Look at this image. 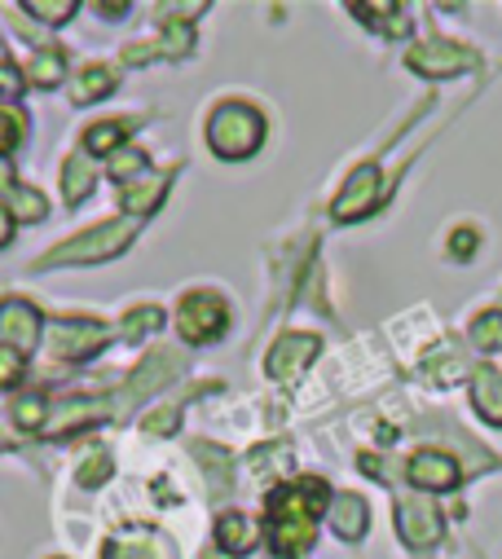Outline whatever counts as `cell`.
<instances>
[{
  "label": "cell",
  "instance_id": "6da1fadb",
  "mask_svg": "<svg viewBox=\"0 0 502 559\" xmlns=\"http://www.w3.org/2000/svg\"><path fill=\"white\" fill-rule=\"evenodd\" d=\"M331 507L322 480H291L270 493V542L274 555H304L318 537V515Z\"/></svg>",
  "mask_w": 502,
  "mask_h": 559
},
{
  "label": "cell",
  "instance_id": "7a4b0ae2",
  "mask_svg": "<svg viewBox=\"0 0 502 559\" xmlns=\"http://www.w3.org/2000/svg\"><path fill=\"white\" fill-rule=\"evenodd\" d=\"M138 216H119V221H101L93 229H84L80 238L53 247L36 269H67V264H101V260H115L123 255L133 242H138Z\"/></svg>",
  "mask_w": 502,
  "mask_h": 559
},
{
  "label": "cell",
  "instance_id": "3957f363",
  "mask_svg": "<svg viewBox=\"0 0 502 559\" xmlns=\"http://www.w3.org/2000/svg\"><path fill=\"white\" fill-rule=\"evenodd\" d=\"M265 142V119L256 106L247 102H220L207 119V146L216 151V159H251Z\"/></svg>",
  "mask_w": 502,
  "mask_h": 559
},
{
  "label": "cell",
  "instance_id": "277c9868",
  "mask_svg": "<svg viewBox=\"0 0 502 559\" xmlns=\"http://www.w3.org/2000/svg\"><path fill=\"white\" fill-rule=\"evenodd\" d=\"M177 331L186 344H216L229 331V309L212 292H190L177 309Z\"/></svg>",
  "mask_w": 502,
  "mask_h": 559
},
{
  "label": "cell",
  "instance_id": "5b68a950",
  "mask_svg": "<svg viewBox=\"0 0 502 559\" xmlns=\"http://www.w3.org/2000/svg\"><path fill=\"white\" fill-rule=\"evenodd\" d=\"M49 348H53V357L88 361L106 348V326L93 322V318H62V322L49 326Z\"/></svg>",
  "mask_w": 502,
  "mask_h": 559
},
{
  "label": "cell",
  "instance_id": "8992f818",
  "mask_svg": "<svg viewBox=\"0 0 502 559\" xmlns=\"http://www.w3.org/2000/svg\"><path fill=\"white\" fill-rule=\"evenodd\" d=\"M177 370H181V357H177V353H168V348H155V353L138 366V374L110 396V405H119V409H123V405L146 401V396H151V392H159L168 379H177Z\"/></svg>",
  "mask_w": 502,
  "mask_h": 559
},
{
  "label": "cell",
  "instance_id": "52a82bcc",
  "mask_svg": "<svg viewBox=\"0 0 502 559\" xmlns=\"http://www.w3.org/2000/svg\"><path fill=\"white\" fill-rule=\"evenodd\" d=\"M410 71L428 75V80H450V75H467L476 67V53H467L463 45H450V40H428V45H415L406 53Z\"/></svg>",
  "mask_w": 502,
  "mask_h": 559
},
{
  "label": "cell",
  "instance_id": "ba28073f",
  "mask_svg": "<svg viewBox=\"0 0 502 559\" xmlns=\"http://www.w3.org/2000/svg\"><path fill=\"white\" fill-rule=\"evenodd\" d=\"M101 559H177V546L159 528L129 524L101 546Z\"/></svg>",
  "mask_w": 502,
  "mask_h": 559
},
{
  "label": "cell",
  "instance_id": "9c48e42d",
  "mask_svg": "<svg viewBox=\"0 0 502 559\" xmlns=\"http://www.w3.org/2000/svg\"><path fill=\"white\" fill-rule=\"evenodd\" d=\"M374 207H380V168L361 164V168H352V177L344 181L339 199L331 203V216L335 221H361Z\"/></svg>",
  "mask_w": 502,
  "mask_h": 559
},
{
  "label": "cell",
  "instance_id": "30bf717a",
  "mask_svg": "<svg viewBox=\"0 0 502 559\" xmlns=\"http://www.w3.org/2000/svg\"><path fill=\"white\" fill-rule=\"evenodd\" d=\"M36 340H40V313H36V305H27L19 296L0 300V344L19 348L27 357L36 348Z\"/></svg>",
  "mask_w": 502,
  "mask_h": 559
},
{
  "label": "cell",
  "instance_id": "8fae6325",
  "mask_svg": "<svg viewBox=\"0 0 502 559\" xmlns=\"http://www.w3.org/2000/svg\"><path fill=\"white\" fill-rule=\"evenodd\" d=\"M441 528H445V524H441V515H437L432 502H423V498H406V502H397V533H402L406 546L428 550V546L441 542Z\"/></svg>",
  "mask_w": 502,
  "mask_h": 559
},
{
  "label": "cell",
  "instance_id": "7c38bea8",
  "mask_svg": "<svg viewBox=\"0 0 502 559\" xmlns=\"http://www.w3.org/2000/svg\"><path fill=\"white\" fill-rule=\"evenodd\" d=\"M318 348H322L318 335H283V340L270 348L265 370H270L274 379H296V374L318 357Z\"/></svg>",
  "mask_w": 502,
  "mask_h": 559
},
{
  "label": "cell",
  "instance_id": "4fadbf2b",
  "mask_svg": "<svg viewBox=\"0 0 502 559\" xmlns=\"http://www.w3.org/2000/svg\"><path fill=\"white\" fill-rule=\"evenodd\" d=\"M406 472H410V480H415L419 489H432V493H445V489H454V485L463 480L458 463H454L450 454H441V450H419Z\"/></svg>",
  "mask_w": 502,
  "mask_h": 559
},
{
  "label": "cell",
  "instance_id": "5bb4252c",
  "mask_svg": "<svg viewBox=\"0 0 502 559\" xmlns=\"http://www.w3.org/2000/svg\"><path fill=\"white\" fill-rule=\"evenodd\" d=\"M471 405L485 424L502 428V374L493 366H476L471 370Z\"/></svg>",
  "mask_w": 502,
  "mask_h": 559
},
{
  "label": "cell",
  "instance_id": "9a60e30c",
  "mask_svg": "<svg viewBox=\"0 0 502 559\" xmlns=\"http://www.w3.org/2000/svg\"><path fill=\"white\" fill-rule=\"evenodd\" d=\"M256 537H261L256 520L242 515V511H225V515L216 520V546H220L225 555H247L251 546H256Z\"/></svg>",
  "mask_w": 502,
  "mask_h": 559
},
{
  "label": "cell",
  "instance_id": "2e32d148",
  "mask_svg": "<svg viewBox=\"0 0 502 559\" xmlns=\"http://www.w3.org/2000/svg\"><path fill=\"white\" fill-rule=\"evenodd\" d=\"M326 515H331L335 537H344V542H357V537L366 533V524H370V511H366V502H361L357 493H339V498H331Z\"/></svg>",
  "mask_w": 502,
  "mask_h": 559
},
{
  "label": "cell",
  "instance_id": "e0dca14e",
  "mask_svg": "<svg viewBox=\"0 0 502 559\" xmlns=\"http://www.w3.org/2000/svg\"><path fill=\"white\" fill-rule=\"evenodd\" d=\"M168 173H142V177H133L129 186H123V212L129 216H142V212H151V207H159V199H164V190H168Z\"/></svg>",
  "mask_w": 502,
  "mask_h": 559
},
{
  "label": "cell",
  "instance_id": "ac0fdd59",
  "mask_svg": "<svg viewBox=\"0 0 502 559\" xmlns=\"http://www.w3.org/2000/svg\"><path fill=\"white\" fill-rule=\"evenodd\" d=\"M93 181H97L93 159L88 155H67V164H62V194H67V203H84Z\"/></svg>",
  "mask_w": 502,
  "mask_h": 559
},
{
  "label": "cell",
  "instance_id": "d6986e66",
  "mask_svg": "<svg viewBox=\"0 0 502 559\" xmlns=\"http://www.w3.org/2000/svg\"><path fill=\"white\" fill-rule=\"evenodd\" d=\"M110 88H115V71L97 62V67H88V71L75 75V84H71V102H75V106H88V102L106 97Z\"/></svg>",
  "mask_w": 502,
  "mask_h": 559
},
{
  "label": "cell",
  "instance_id": "ffe728a7",
  "mask_svg": "<svg viewBox=\"0 0 502 559\" xmlns=\"http://www.w3.org/2000/svg\"><path fill=\"white\" fill-rule=\"evenodd\" d=\"M32 84L36 88H58L62 84V75H67V53L62 49H40V53H32Z\"/></svg>",
  "mask_w": 502,
  "mask_h": 559
},
{
  "label": "cell",
  "instance_id": "44dd1931",
  "mask_svg": "<svg viewBox=\"0 0 502 559\" xmlns=\"http://www.w3.org/2000/svg\"><path fill=\"white\" fill-rule=\"evenodd\" d=\"M129 136V119H110V123H93L88 132H84V151H93V155H115L119 151V142Z\"/></svg>",
  "mask_w": 502,
  "mask_h": 559
},
{
  "label": "cell",
  "instance_id": "7402d4cb",
  "mask_svg": "<svg viewBox=\"0 0 502 559\" xmlns=\"http://www.w3.org/2000/svg\"><path fill=\"white\" fill-rule=\"evenodd\" d=\"M14 424L23 428V432H45V424H49V401L45 396H19L14 401Z\"/></svg>",
  "mask_w": 502,
  "mask_h": 559
},
{
  "label": "cell",
  "instance_id": "603a6c76",
  "mask_svg": "<svg viewBox=\"0 0 502 559\" xmlns=\"http://www.w3.org/2000/svg\"><path fill=\"white\" fill-rule=\"evenodd\" d=\"M164 326V309L159 305H142V309H133L129 318H123V340H142V335H151V331H159Z\"/></svg>",
  "mask_w": 502,
  "mask_h": 559
},
{
  "label": "cell",
  "instance_id": "cb8c5ba5",
  "mask_svg": "<svg viewBox=\"0 0 502 559\" xmlns=\"http://www.w3.org/2000/svg\"><path fill=\"white\" fill-rule=\"evenodd\" d=\"M194 459L203 467H212V493H225L229 489V454L216 445H194Z\"/></svg>",
  "mask_w": 502,
  "mask_h": 559
},
{
  "label": "cell",
  "instance_id": "d4e9b609",
  "mask_svg": "<svg viewBox=\"0 0 502 559\" xmlns=\"http://www.w3.org/2000/svg\"><path fill=\"white\" fill-rule=\"evenodd\" d=\"M45 199L36 194V190H23V186H14L10 190V216H19V221H45Z\"/></svg>",
  "mask_w": 502,
  "mask_h": 559
},
{
  "label": "cell",
  "instance_id": "484cf974",
  "mask_svg": "<svg viewBox=\"0 0 502 559\" xmlns=\"http://www.w3.org/2000/svg\"><path fill=\"white\" fill-rule=\"evenodd\" d=\"M146 173V155L142 151H129V146H119L115 159H110V177L129 186V177H142Z\"/></svg>",
  "mask_w": 502,
  "mask_h": 559
},
{
  "label": "cell",
  "instance_id": "4316f807",
  "mask_svg": "<svg viewBox=\"0 0 502 559\" xmlns=\"http://www.w3.org/2000/svg\"><path fill=\"white\" fill-rule=\"evenodd\" d=\"M27 14H36L40 23H67L75 14V0H27Z\"/></svg>",
  "mask_w": 502,
  "mask_h": 559
},
{
  "label": "cell",
  "instance_id": "83f0119b",
  "mask_svg": "<svg viewBox=\"0 0 502 559\" xmlns=\"http://www.w3.org/2000/svg\"><path fill=\"white\" fill-rule=\"evenodd\" d=\"M177 424H181V409H177V405H164V409H155V414L142 418V432H146V437H172Z\"/></svg>",
  "mask_w": 502,
  "mask_h": 559
},
{
  "label": "cell",
  "instance_id": "f1b7e54d",
  "mask_svg": "<svg viewBox=\"0 0 502 559\" xmlns=\"http://www.w3.org/2000/svg\"><path fill=\"white\" fill-rule=\"evenodd\" d=\"M471 344H476V348H498V344H502V313H485V318H476V326H471Z\"/></svg>",
  "mask_w": 502,
  "mask_h": 559
},
{
  "label": "cell",
  "instance_id": "f546056e",
  "mask_svg": "<svg viewBox=\"0 0 502 559\" xmlns=\"http://www.w3.org/2000/svg\"><path fill=\"white\" fill-rule=\"evenodd\" d=\"M106 476H110V459H106V454H88V459L75 467V480H80L84 489H97Z\"/></svg>",
  "mask_w": 502,
  "mask_h": 559
},
{
  "label": "cell",
  "instance_id": "4dcf8cb0",
  "mask_svg": "<svg viewBox=\"0 0 502 559\" xmlns=\"http://www.w3.org/2000/svg\"><path fill=\"white\" fill-rule=\"evenodd\" d=\"M23 370H27L23 353H19V348H5V344H0V392H5V388H14V383L23 379Z\"/></svg>",
  "mask_w": 502,
  "mask_h": 559
},
{
  "label": "cell",
  "instance_id": "1f68e13d",
  "mask_svg": "<svg viewBox=\"0 0 502 559\" xmlns=\"http://www.w3.org/2000/svg\"><path fill=\"white\" fill-rule=\"evenodd\" d=\"M19 142H23V119L14 110H0V159H5Z\"/></svg>",
  "mask_w": 502,
  "mask_h": 559
},
{
  "label": "cell",
  "instance_id": "d6a6232c",
  "mask_svg": "<svg viewBox=\"0 0 502 559\" xmlns=\"http://www.w3.org/2000/svg\"><path fill=\"white\" fill-rule=\"evenodd\" d=\"M23 93V71L14 62H0V97H19Z\"/></svg>",
  "mask_w": 502,
  "mask_h": 559
},
{
  "label": "cell",
  "instance_id": "836d02e7",
  "mask_svg": "<svg viewBox=\"0 0 502 559\" xmlns=\"http://www.w3.org/2000/svg\"><path fill=\"white\" fill-rule=\"evenodd\" d=\"M10 238H14V216L5 203H0V247H10Z\"/></svg>",
  "mask_w": 502,
  "mask_h": 559
},
{
  "label": "cell",
  "instance_id": "e575fe53",
  "mask_svg": "<svg viewBox=\"0 0 502 559\" xmlns=\"http://www.w3.org/2000/svg\"><path fill=\"white\" fill-rule=\"evenodd\" d=\"M467 251H476V234L471 229H458L454 234V255H467Z\"/></svg>",
  "mask_w": 502,
  "mask_h": 559
},
{
  "label": "cell",
  "instance_id": "d590c367",
  "mask_svg": "<svg viewBox=\"0 0 502 559\" xmlns=\"http://www.w3.org/2000/svg\"><path fill=\"white\" fill-rule=\"evenodd\" d=\"M97 14H106V19H110V23H115V19H119V14H129V5H97Z\"/></svg>",
  "mask_w": 502,
  "mask_h": 559
},
{
  "label": "cell",
  "instance_id": "8d00e7d4",
  "mask_svg": "<svg viewBox=\"0 0 502 559\" xmlns=\"http://www.w3.org/2000/svg\"><path fill=\"white\" fill-rule=\"evenodd\" d=\"M203 559H220V555H216V550H203Z\"/></svg>",
  "mask_w": 502,
  "mask_h": 559
},
{
  "label": "cell",
  "instance_id": "74e56055",
  "mask_svg": "<svg viewBox=\"0 0 502 559\" xmlns=\"http://www.w3.org/2000/svg\"><path fill=\"white\" fill-rule=\"evenodd\" d=\"M0 62H5V58H0Z\"/></svg>",
  "mask_w": 502,
  "mask_h": 559
},
{
  "label": "cell",
  "instance_id": "f35d334b",
  "mask_svg": "<svg viewBox=\"0 0 502 559\" xmlns=\"http://www.w3.org/2000/svg\"><path fill=\"white\" fill-rule=\"evenodd\" d=\"M58 559H62V555H58Z\"/></svg>",
  "mask_w": 502,
  "mask_h": 559
}]
</instances>
